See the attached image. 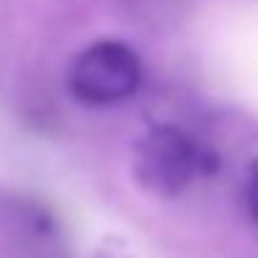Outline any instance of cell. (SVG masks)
Returning a JSON list of instances; mask_svg holds the SVG:
<instances>
[{
    "label": "cell",
    "instance_id": "cell-1",
    "mask_svg": "<svg viewBox=\"0 0 258 258\" xmlns=\"http://www.w3.org/2000/svg\"><path fill=\"white\" fill-rule=\"evenodd\" d=\"M203 153L186 131L175 125H156L139 142L134 153V175L153 197H178L197 172L203 175Z\"/></svg>",
    "mask_w": 258,
    "mask_h": 258
},
{
    "label": "cell",
    "instance_id": "cell-2",
    "mask_svg": "<svg viewBox=\"0 0 258 258\" xmlns=\"http://www.w3.org/2000/svg\"><path fill=\"white\" fill-rule=\"evenodd\" d=\"M139 56L128 45L114 39H103L86 47L70 70V89L86 106L122 103L139 89Z\"/></svg>",
    "mask_w": 258,
    "mask_h": 258
},
{
    "label": "cell",
    "instance_id": "cell-3",
    "mask_svg": "<svg viewBox=\"0 0 258 258\" xmlns=\"http://www.w3.org/2000/svg\"><path fill=\"white\" fill-rule=\"evenodd\" d=\"M247 208H250L252 219L258 222V169L250 178V183H247Z\"/></svg>",
    "mask_w": 258,
    "mask_h": 258
},
{
    "label": "cell",
    "instance_id": "cell-4",
    "mask_svg": "<svg viewBox=\"0 0 258 258\" xmlns=\"http://www.w3.org/2000/svg\"><path fill=\"white\" fill-rule=\"evenodd\" d=\"M95 258H131V255L122 250H114V247H100V250L95 252Z\"/></svg>",
    "mask_w": 258,
    "mask_h": 258
}]
</instances>
